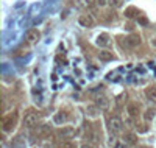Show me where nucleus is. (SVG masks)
<instances>
[{
	"instance_id": "obj_7",
	"label": "nucleus",
	"mask_w": 156,
	"mask_h": 148,
	"mask_svg": "<svg viewBox=\"0 0 156 148\" xmlns=\"http://www.w3.org/2000/svg\"><path fill=\"white\" fill-rule=\"evenodd\" d=\"M139 44H140L139 36H129V37L125 39V45H126V47H136V45H139Z\"/></svg>"
},
{
	"instance_id": "obj_9",
	"label": "nucleus",
	"mask_w": 156,
	"mask_h": 148,
	"mask_svg": "<svg viewBox=\"0 0 156 148\" xmlns=\"http://www.w3.org/2000/svg\"><path fill=\"white\" fill-rule=\"evenodd\" d=\"M97 44H98V45H108V44H109L108 34H100L98 39H97Z\"/></svg>"
},
{
	"instance_id": "obj_10",
	"label": "nucleus",
	"mask_w": 156,
	"mask_h": 148,
	"mask_svg": "<svg viewBox=\"0 0 156 148\" xmlns=\"http://www.w3.org/2000/svg\"><path fill=\"white\" fill-rule=\"evenodd\" d=\"M147 95L156 103V87H154V86H151V87L147 89Z\"/></svg>"
},
{
	"instance_id": "obj_15",
	"label": "nucleus",
	"mask_w": 156,
	"mask_h": 148,
	"mask_svg": "<svg viewBox=\"0 0 156 148\" xmlns=\"http://www.w3.org/2000/svg\"><path fill=\"white\" fill-rule=\"evenodd\" d=\"M84 3H86L87 6H90V8H92V6H94V0H86Z\"/></svg>"
},
{
	"instance_id": "obj_12",
	"label": "nucleus",
	"mask_w": 156,
	"mask_h": 148,
	"mask_svg": "<svg viewBox=\"0 0 156 148\" xmlns=\"http://www.w3.org/2000/svg\"><path fill=\"white\" fill-rule=\"evenodd\" d=\"M61 148H76V146H75V143H73V142H62Z\"/></svg>"
},
{
	"instance_id": "obj_2",
	"label": "nucleus",
	"mask_w": 156,
	"mask_h": 148,
	"mask_svg": "<svg viewBox=\"0 0 156 148\" xmlns=\"http://www.w3.org/2000/svg\"><path fill=\"white\" fill-rule=\"evenodd\" d=\"M108 125H109V129H111L112 132H120L122 128H123V123H122V120H120L119 117H111L109 122H108Z\"/></svg>"
},
{
	"instance_id": "obj_16",
	"label": "nucleus",
	"mask_w": 156,
	"mask_h": 148,
	"mask_svg": "<svg viewBox=\"0 0 156 148\" xmlns=\"http://www.w3.org/2000/svg\"><path fill=\"white\" fill-rule=\"evenodd\" d=\"M81 148H94V146H92V145H83Z\"/></svg>"
},
{
	"instance_id": "obj_14",
	"label": "nucleus",
	"mask_w": 156,
	"mask_h": 148,
	"mask_svg": "<svg viewBox=\"0 0 156 148\" xmlns=\"http://www.w3.org/2000/svg\"><path fill=\"white\" fill-rule=\"evenodd\" d=\"M111 5H114V6H120V0H111Z\"/></svg>"
},
{
	"instance_id": "obj_4",
	"label": "nucleus",
	"mask_w": 156,
	"mask_h": 148,
	"mask_svg": "<svg viewBox=\"0 0 156 148\" xmlns=\"http://www.w3.org/2000/svg\"><path fill=\"white\" fill-rule=\"evenodd\" d=\"M39 37H41V34H39L37 30H28L27 34H25V39H27L30 44H36L39 41Z\"/></svg>"
},
{
	"instance_id": "obj_13",
	"label": "nucleus",
	"mask_w": 156,
	"mask_h": 148,
	"mask_svg": "<svg viewBox=\"0 0 156 148\" xmlns=\"http://www.w3.org/2000/svg\"><path fill=\"white\" fill-rule=\"evenodd\" d=\"M145 114H147V115H145V118H147V120H151V118L154 117V111H153V109H147V112H145Z\"/></svg>"
},
{
	"instance_id": "obj_17",
	"label": "nucleus",
	"mask_w": 156,
	"mask_h": 148,
	"mask_svg": "<svg viewBox=\"0 0 156 148\" xmlns=\"http://www.w3.org/2000/svg\"><path fill=\"white\" fill-rule=\"evenodd\" d=\"M98 2H100V3H105V0H98Z\"/></svg>"
},
{
	"instance_id": "obj_8",
	"label": "nucleus",
	"mask_w": 156,
	"mask_h": 148,
	"mask_svg": "<svg viewBox=\"0 0 156 148\" xmlns=\"http://www.w3.org/2000/svg\"><path fill=\"white\" fill-rule=\"evenodd\" d=\"M98 58H100V61H111L114 56H112V53H111V51L103 50V51H100V53H98Z\"/></svg>"
},
{
	"instance_id": "obj_1",
	"label": "nucleus",
	"mask_w": 156,
	"mask_h": 148,
	"mask_svg": "<svg viewBox=\"0 0 156 148\" xmlns=\"http://www.w3.org/2000/svg\"><path fill=\"white\" fill-rule=\"evenodd\" d=\"M37 120H39V115L36 114V112H33V111H30V112H27L25 114V117H23V126L25 128H34L36 125H37Z\"/></svg>"
},
{
	"instance_id": "obj_6",
	"label": "nucleus",
	"mask_w": 156,
	"mask_h": 148,
	"mask_svg": "<svg viewBox=\"0 0 156 148\" xmlns=\"http://www.w3.org/2000/svg\"><path fill=\"white\" fill-rule=\"evenodd\" d=\"M95 101H97V106L100 107V109H108V107H109V100H108L105 95L97 97V98H95Z\"/></svg>"
},
{
	"instance_id": "obj_11",
	"label": "nucleus",
	"mask_w": 156,
	"mask_h": 148,
	"mask_svg": "<svg viewBox=\"0 0 156 148\" xmlns=\"http://www.w3.org/2000/svg\"><path fill=\"white\" fill-rule=\"evenodd\" d=\"M128 114H129V115H133V117H136V115H137V106H134V104H128Z\"/></svg>"
},
{
	"instance_id": "obj_5",
	"label": "nucleus",
	"mask_w": 156,
	"mask_h": 148,
	"mask_svg": "<svg viewBox=\"0 0 156 148\" xmlns=\"http://www.w3.org/2000/svg\"><path fill=\"white\" fill-rule=\"evenodd\" d=\"M78 23H80L81 26H92L94 19L90 17L89 14H81L80 17H78Z\"/></svg>"
},
{
	"instance_id": "obj_3",
	"label": "nucleus",
	"mask_w": 156,
	"mask_h": 148,
	"mask_svg": "<svg viewBox=\"0 0 156 148\" xmlns=\"http://www.w3.org/2000/svg\"><path fill=\"white\" fill-rule=\"evenodd\" d=\"M16 126V115H8L3 118V131L9 132L11 129H14Z\"/></svg>"
}]
</instances>
